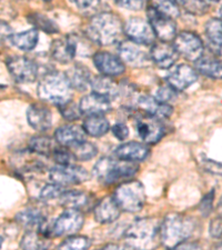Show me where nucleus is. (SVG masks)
<instances>
[{
  "label": "nucleus",
  "instance_id": "nucleus-23",
  "mask_svg": "<svg viewBox=\"0 0 222 250\" xmlns=\"http://www.w3.org/2000/svg\"><path fill=\"white\" fill-rule=\"evenodd\" d=\"M59 204L67 209L86 210L92 204V195L80 190L63 191L59 197Z\"/></svg>",
  "mask_w": 222,
  "mask_h": 250
},
{
  "label": "nucleus",
  "instance_id": "nucleus-27",
  "mask_svg": "<svg viewBox=\"0 0 222 250\" xmlns=\"http://www.w3.org/2000/svg\"><path fill=\"white\" fill-rule=\"evenodd\" d=\"M46 219L44 213L38 208H26L16 215V221L28 230H38Z\"/></svg>",
  "mask_w": 222,
  "mask_h": 250
},
{
  "label": "nucleus",
  "instance_id": "nucleus-31",
  "mask_svg": "<svg viewBox=\"0 0 222 250\" xmlns=\"http://www.w3.org/2000/svg\"><path fill=\"white\" fill-rule=\"evenodd\" d=\"M196 68L200 74L212 79H222V62L213 57H201L196 62Z\"/></svg>",
  "mask_w": 222,
  "mask_h": 250
},
{
  "label": "nucleus",
  "instance_id": "nucleus-54",
  "mask_svg": "<svg viewBox=\"0 0 222 250\" xmlns=\"http://www.w3.org/2000/svg\"><path fill=\"white\" fill-rule=\"evenodd\" d=\"M220 17H221V19H222V7L220 8Z\"/></svg>",
  "mask_w": 222,
  "mask_h": 250
},
{
  "label": "nucleus",
  "instance_id": "nucleus-46",
  "mask_svg": "<svg viewBox=\"0 0 222 250\" xmlns=\"http://www.w3.org/2000/svg\"><path fill=\"white\" fill-rule=\"evenodd\" d=\"M117 5L128 10H140L146 5L147 0H115Z\"/></svg>",
  "mask_w": 222,
  "mask_h": 250
},
{
  "label": "nucleus",
  "instance_id": "nucleus-47",
  "mask_svg": "<svg viewBox=\"0 0 222 250\" xmlns=\"http://www.w3.org/2000/svg\"><path fill=\"white\" fill-rule=\"evenodd\" d=\"M111 131L118 140H124L126 138H128L129 136V128L122 123L115 124L111 128Z\"/></svg>",
  "mask_w": 222,
  "mask_h": 250
},
{
  "label": "nucleus",
  "instance_id": "nucleus-22",
  "mask_svg": "<svg viewBox=\"0 0 222 250\" xmlns=\"http://www.w3.org/2000/svg\"><path fill=\"white\" fill-rule=\"evenodd\" d=\"M86 134L87 132L83 128L76 125H66L56 130L55 139L60 146L72 148L86 141Z\"/></svg>",
  "mask_w": 222,
  "mask_h": 250
},
{
  "label": "nucleus",
  "instance_id": "nucleus-51",
  "mask_svg": "<svg viewBox=\"0 0 222 250\" xmlns=\"http://www.w3.org/2000/svg\"><path fill=\"white\" fill-rule=\"evenodd\" d=\"M109 248L119 249V246H117V245H107V246H104V247H103V249H109Z\"/></svg>",
  "mask_w": 222,
  "mask_h": 250
},
{
  "label": "nucleus",
  "instance_id": "nucleus-38",
  "mask_svg": "<svg viewBox=\"0 0 222 250\" xmlns=\"http://www.w3.org/2000/svg\"><path fill=\"white\" fill-rule=\"evenodd\" d=\"M58 109L60 114L63 117L64 119L69 120V122H75V120H78L80 116L82 115V111L80 109V106L76 104L74 102H67L61 104H58Z\"/></svg>",
  "mask_w": 222,
  "mask_h": 250
},
{
  "label": "nucleus",
  "instance_id": "nucleus-21",
  "mask_svg": "<svg viewBox=\"0 0 222 250\" xmlns=\"http://www.w3.org/2000/svg\"><path fill=\"white\" fill-rule=\"evenodd\" d=\"M121 208L116 203L114 196H107L96 205L94 216L97 223L110 224L120 217Z\"/></svg>",
  "mask_w": 222,
  "mask_h": 250
},
{
  "label": "nucleus",
  "instance_id": "nucleus-35",
  "mask_svg": "<svg viewBox=\"0 0 222 250\" xmlns=\"http://www.w3.org/2000/svg\"><path fill=\"white\" fill-rule=\"evenodd\" d=\"M27 19L36 29L42 30L44 32H47V34H57V32H59L57 23L52 21L50 18H48L47 16H44L42 14H31L28 16Z\"/></svg>",
  "mask_w": 222,
  "mask_h": 250
},
{
  "label": "nucleus",
  "instance_id": "nucleus-10",
  "mask_svg": "<svg viewBox=\"0 0 222 250\" xmlns=\"http://www.w3.org/2000/svg\"><path fill=\"white\" fill-rule=\"evenodd\" d=\"M173 46L179 55L189 62H197L203 55V42L199 36L191 31H182L176 36Z\"/></svg>",
  "mask_w": 222,
  "mask_h": 250
},
{
  "label": "nucleus",
  "instance_id": "nucleus-19",
  "mask_svg": "<svg viewBox=\"0 0 222 250\" xmlns=\"http://www.w3.org/2000/svg\"><path fill=\"white\" fill-rule=\"evenodd\" d=\"M27 120L35 130L46 131L52 124L51 111L44 104H32L27 109Z\"/></svg>",
  "mask_w": 222,
  "mask_h": 250
},
{
  "label": "nucleus",
  "instance_id": "nucleus-11",
  "mask_svg": "<svg viewBox=\"0 0 222 250\" xmlns=\"http://www.w3.org/2000/svg\"><path fill=\"white\" fill-rule=\"evenodd\" d=\"M89 173L86 169L76 165H58L50 169L49 179L51 183L68 186V185L82 184L89 179Z\"/></svg>",
  "mask_w": 222,
  "mask_h": 250
},
{
  "label": "nucleus",
  "instance_id": "nucleus-5",
  "mask_svg": "<svg viewBox=\"0 0 222 250\" xmlns=\"http://www.w3.org/2000/svg\"><path fill=\"white\" fill-rule=\"evenodd\" d=\"M158 219L141 218L129 226L124 233V241L128 247L133 249H147L151 247L153 240L160 233Z\"/></svg>",
  "mask_w": 222,
  "mask_h": 250
},
{
  "label": "nucleus",
  "instance_id": "nucleus-52",
  "mask_svg": "<svg viewBox=\"0 0 222 250\" xmlns=\"http://www.w3.org/2000/svg\"><path fill=\"white\" fill-rule=\"evenodd\" d=\"M171 1H173L175 3H177V5H181V6H183V3L185 2V0H171Z\"/></svg>",
  "mask_w": 222,
  "mask_h": 250
},
{
  "label": "nucleus",
  "instance_id": "nucleus-3",
  "mask_svg": "<svg viewBox=\"0 0 222 250\" xmlns=\"http://www.w3.org/2000/svg\"><path fill=\"white\" fill-rule=\"evenodd\" d=\"M38 97L43 102L58 104L70 102L72 86L66 74L49 71L43 75L38 83Z\"/></svg>",
  "mask_w": 222,
  "mask_h": 250
},
{
  "label": "nucleus",
  "instance_id": "nucleus-45",
  "mask_svg": "<svg viewBox=\"0 0 222 250\" xmlns=\"http://www.w3.org/2000/svg\"><path fill=\"white\" fill-rule=\"evenodd\" d=\"M201 166H202L205 171L213 173V175L222 176V163H218V161L212 159L203 158L201 159Z\"/></svg>",
  "mask_w": 222,
  "mask_h": 250
},
{
  "label": "nucleus",
  "instance_id": "nucleus-36",
  "mask_svg": "<svg viewBox=\"0 0 222 250\" xmlns=\"http://www.w3.org/2000/svg\"><path fill=\"white\" fill-rule=\"evenodd\" d=\"M72 152H74L77 160L88 161L92 158H95L98 154V149L94 144L89 143V141H83V143L77 145L72 147Z\"/></svg>",
  "mask_w": 222,
  "mask_h": 250
},
{
  "label": "nucleus",
  "instance_id": "nucleus-29",
  "mask_svg": "<svg viewBox=\"0 0 222 250\" xmlns=\"http://www.w3.org/2000/svg\"><path fill=\"white\" fill-rule=\"evenodd\" d=\"M82 128L87 135L92 137H101L110 129L108 119L102 115H89L83 122Z\"/></svg>",
  "mask_w": 222,
  "mask_h": 250
},
{
  "label": "nucleus",
  "instance_id": "nucleus-32",
  "mask_svg": "<svg viewBox=\"0 0 222 250\" xmlns=\"http://www.w3.org/2000/svg\"><path fill=\"white\" fill-rule=\"evenodd\" d=\"M57 144V140H54L48 136H36L29 141V149L37 155L51 157L58 148Z\"/></svg>",
  "mask_w": 222,
  "mask_h": 250
},
{
  "label": "nucleus",
  "instance_id": "nucleus-37",
  "mask_svg": "<svg viewBox=\"0 0 222 250\" xmlns=\"http://www.w3.org/2000/svg\"><path fill=\"white\" fill-rule=\"evenodd\" d=\"M91 245V240L86 236H68L61 244L59 245V249H68V250H83L88 249Z\"/></svg>",
  "mask_w": 222,
  "mask_h": 250
},
{
  "label": "nucleus",
  "instance_id": "nucleus-14",
  "mask_svg": "<svg viewBox=\"0 0 222 250\" xmlns=\"http://www.w3.org/2000/svg\"><path fill=\"white\" fill-rule=\"evenodd\" d=\"M77 48H78V43H77L76 37L71 35H66L52 42L50 55L56 62L60 63H68L72 62L76 57Z\"/></svg>",
  "mask_w": 222,
  "mask_h": 250
},
{
  "label": "nucleus",
  "instance_id": "nucleus-56",
  "mask_svg": "<svg viewBox=\"0 0 222 250\" xmlns=\"http://www.w3.org/2000/svg\"><path fill=\"white\" fill-rule=\"evenodd\" d=\"M211 1H219V0H211Z\"/></svg>",
  "mask_w": 222,
  "mask_h": 250
},
{
  "label": "nucleus",
  "instance_id": "nucleus-9",
  "mask_svg": "<svg viewBox=\"0 0 222 250\" xmlns=\"http://www.w3.org/2000/svg\"><path fill=\"white\" fill-rule=\"evenodd\" d=\"M147 17L157 38L164 42L175 40L177 36V25L173 18L160 13L158 9L152 6L147 9Z\"/></svg>",
  "mask_w": 222,
  "mask_h": 250
},
{
  "label": "nucleus",
  "instance_id": "nucleus-8",
  "mask_svg": "<svg viewBox=\"0 0 222 250\" xmlns=\"http://www.w3.org/2000/svg\"><path fill=\"white\" fill-rule=\"evenodd\" d=\"M84 218L80 210L67 209L54 223H51L52 237H63L76 235L82 228Z\"/></svg>",
  "mask_w": 222,
  "mask_h": 250
},
{
  "label": "nucleus",
  "instance_id": "nucleus-25",
  "mask_svg": "<svg viewBox=\"0 0 222 250\" xmlns=\"http://www.w3.org/2000/svg\"><path fill=\"white\" fill-rule=\"evenodd\" d=\"M115 154L118 159L128 161H142L149 155V148L147 145L137 143V141H129L116 149Z\"/></svg>",
  "mask_w": 222,
  "mask_h": 250
},
{
  "label": "nucleus",
  "instance_id": "nucleus-13",
  "mask_svg": "<svg viewBox=\"0 0 222 250\" xmlns=\"http://www.w3.org/2000/svg\"><path fill=\"white\" fill-rule=\"evenodd\" d=\"M136 130L140 138L147 144H157L164 135V129L159 118L146 112L144 115L137 116Z\"/></svg>",
  "mask_w": 222,
  "mask_h": 250
},
{
  "label": "nucleus",
  "instance_id": "nucleus-26",
  "mask_svg": "<svg viewBox=\"0 0 222 250\" xmlns=\"http://www.w3.org/2000/svg\"><path fill=\"white\" fill-rule=\"evenodd\" d=\"M92 92L104 97L109 100L116 99L120 94V87L108 76H96L91 79Z\"/></svg>",
  "mask_w": 222,
  "mask_h": 250
},
{
  "label": "nucleus",
  "instance_id": "nucleus-33",
  "mask_svg": "<svg viewBox=\"0 0 222 250\" xmlns=\"http://www.w3.org/2000/svg\"><path fill=\"white\" fill-rule=\"evenodd\" d=\"M50 238L38 230H28L23 235L20 247L22 249H46L50 246Z\"/></svg>",
  "mask_w": 222,
  "mask_h": 250
},
{
  "label": "nucleus",
  "instance_id": "nucleus-34",
  "mask_svg": "<svg viewBox=\"0 0 222 250\" xmlns=\"http://www.w3.org/2000/svg\"><path fill=\"white\" fill-rule=\"evenodd\" d=\"M204 31L216 52L220 50L222 48V19L212 18L208 20L204 26Z\"/></svg>",
  "mask_w": 222,
  "mask_h": 250
},
{
  "label": "nucleus",
  "instance_id": "nucleus-12",
  "mask_svg": "<svg viewBox=\"0 0 222 250\" xmlns=\"http://www.w3.org/2000/svg\"><path fill=\"white\" fill-rule=\"evenodd\" d=\"M124 34L138 45H151L157 37L149 20L138 17L128 20L124 25Z\"/></svg>",
  "mask_w": 222,
  "mask_h": 250
},
{
  "label": "nucleus",
  "instance_id": "nucleus-42",
  "mask_svg": "<svg viewBox=\"0 0 222 250\" xmlns=\"http://www.w3.org/2000/svg\"><path fill=\"white\" fill-rule=\"evenodd\" d=\"M182 7L190 14L197 16L204 15L209 10V5L204 0H185Z\"/></svg>",
  "mask_w": 222,
  "mask_h": 250
},
{
  "label": "nucleus",
  "instance_id": "nucleus-40",
  "mask_svg": "<svg viewBox=\"0 0 222 250\" xmlns=\"http://www.w3.org/2000/svg\"><path fill=\"white\" fill-rule=\"evenodd\" d=\"M63 186L55 183L47 184L41 188L39 192V199L41 200H52L56 198H59L63 192Z\"/></svg>",
  "mask_w": 222,
  "mask_h": 250
},
{
  "label": "nucleus",
  "instance_id": "nucleus-30",
  "mask_svg": "<svg viewBox=\"0 0 222 250\" xmlns=\"http://www.w3.org/2000/svg\"><path fill=\"white\" fill-rule=\"evenodd\" d=\"M11 45L23 51H30L37 46L39 35L37 29H29L19 34H13L9 38Z\"/></svg>",
  "mask_w": 222,
  "mask_h": 250
},
{
  "label": "nucleus",
  "instance_id": "nucleus-15",
  "mask_svg": "<svg viewBox=\"0 0 222 250\" xmlns=\"http://www.w3.org/2000/svg\"><path fill=\"white\" fill-rule=\"evenodd\" d=\"M94 63L100 74L108 77H117L122 75L126 67L120 57L107 51H98L94 56Z\"/></svg>",
  "mask_w": 222,
  "mask_h": 250
},
{
  "label": "nucleus",
  "instance_id": "nucleus-39",
  "mask_svg": "<svg viewBox=\"0 0 222 250\" xmlns=\"http://www.w3.org/2000/svg\"><path fill=\"white\" fill-rule=\"evenodd\" d=\"M152 7H155L160 13L167 15L173 19L179 17L180 15L177 3L171 1V0H152Z\"/></svg>",
  "mask_w": 222,
  "mask_h": 250
},
{
  "label": "nucleus",
  "instance_id": "nucleus-43",
  "mask_svg": "<svg viewBox=\"0 0 222 250\" xmlns=\"http://www.w3.org/2000/svg\"><path fill=\"white\" fill-rule=\"evenodd\" d=\"M156 98L161 103L168 104L169 102H172L173 99L177 97L176 89L169 84V86H161L158 88V90L156 91Z\"/></svg>",
  "mask_w": 222,
  "mask_h": 250
},
{
  "label": "nucleus",
  "instance_id": "nucleus-16",
  "mask_svg": "<svg viewBox=\"0 0 222 250\" xmlns=\"http://www.w3.org/2000/svg\"><path fill=\"white\" fill-rule=\"evenodd\" d=\"M198 80L197 71L188 64L173 66L167 76V82L173 89L182 91L192 86Z\"/></svg>",
  "mask_w": 222,
  "mask_h": 250
},
{
  "label": "nucleus",
  "instance_id": "nucleus-44",
  "mask_svg": "<svg viewBox=\"0 0 222 250\" xmlns=\"http://www.w3.org/2000/svg\"><path fill=\"white\" fill-rule=\"evenodd\" d=\"M213 200H215V190H211L205 195L199 204V210L203 217H208L212 211Z\"/></svg>",
  "mask_w": 222,
  "mask_h": 250
},
{
  "label": "nucleus",
  "instance_id": "nucleus-50",
  "mask_svg": "<svg viewBox=\"0 0 222 250\" xmlns=\"http://www.w3.org/2000/svg\"><path fill=\"white\" fill-rule=\"evenodd\" d=\"M199 248V245L196 243H189V241H183L182 244H180L176 249H198Z\"/></svg>",
  "mask_w": 222,
  "mask_h": 250
},
{
  "label": "nucleus",
  "instance_id": "nucleus-4",
  "mask_svg": "<svg viewBox=\"0 0 222 250\" xmlns=\"http://www.w3.org/2000/svg\"><path fill=\"white\" fill-rule=\"evenodd\" d=\"M138 165L135 161L116 160L110 157L99 159L94 167V175L99 183L103 185H112L120 180L130 178L138 171Z\"/></svg>",
  "mask_w": 222,
  "mask_h": 250
},
{
  "label": "nucleus",
  "instance_id": "nucleus-2",
  "mask_svg": "<svg viewBox=\"0 0 222 250\" xmlns=\"http://www.w3.org/2000/svg\"><path fill=\"white\" fill-rule=\"evenodd\" d=\"M196 223L191 217L181 213H169L160 227V239L164 247L177 248L195 231Z\"/></svg>",
  "mask_w": 222,
  "mask_h": 250
},
{
  "label": "nucleus",
  "instance_id": "nucleus-18",
  "mask_svg": "<svg viewBox=\"0 0 222 250\" xmlns=\"http://www.w3.org/2000/svg\"><path fill=\"white\" fill-rule=\"evenodd\" d=\"M150 58L153 63L159 68L168 69V68H171L179 58V52L176 50L173 45L162 42L153 45L150 51Z\"/></svg>",
  "mask_w": 222,
  "mask_h": 250
},
{
  "label": "nucleus",
  "instance_id": "nucleus-17",
  "mask_svg": "<svg viewBox=\"0 0 222 250\" xmlns=\"http://www.w3.org/2000/svg\"><path fill=\"white\" fill-rule=\"evenodd\" d=\"M119 57L123 62L128 63L129 66L136 68H142L148 66L150 62V55L143 51L138 46V43L133 42H123L118 47Z\"/></svg>",
  "mask_w": 222,
  "mask_h": 250
},
{
  "label": "nucleus",
  "instance_id": "nucleus-49",
  "mask_svg": "<svg viewBox=\"0 0 222 250\" xmlns=\"http://www.w3.org/2000/svg\"><path fill=\"white\" fill-rule=\"evenodd\" d=\"M71 3L78 8L80 10H88L92 6H95L97 0H69Z\"/></svg>",
  "mask_w": 222,
  "mask_h": 250
},
{
  "label": "nucleus",
  "instance_id": "nucleus-6",
  "mask_svg": "<svg viewBox=\"0 0 222 250\" xmlns=\"http://www.w3.org/2000/svg\"><path fill=\"white\" fill-rule=\"evenodd\" d=\"M114 198L121 210L139 212L146 204V192L140 181L131 180L121 184L114 192Z\"/></svg>",
  "mask_w": 222,
  "mask_h": 250
},
{
  "label": "nucleus",
  "instance_id": "nucleus-24",
  "mask_svg": "<svg viewBox=\"0 0 222 250\" xmlns=\"http://www.w3.org/2000/svg\"><path fill=\"white\" fill-rule=\"evenodd\" d=\"M80 109L84 115H103L110 110V100L98 94H89L83 96L80 100Z\"/></svg>",
  "mask_w": 222,
  "mask_h": 250
},
{
  "label": "nucleus",
  "instance_id": "nucleus-57",
  "mask_svg": "<svg viewBox=\"0 0 222 250\" xmlns=\"http://www.w3.org/2000/svg\"><path fill=\"white\" fill-rule=\"evenodd\" d=\"M219 248H221V249H222V244L219 246Z\"/></svg>",
  "mask_w": 222,
  "mask_h": 250
},
{
  "label": "nucleus",
  "instance_id": "nucleus-1",
  "mask_svg": "<svg viewBox=\"0 0 222 250\" xmlns=\"http://www.w3.org/2000/svg\"><path fill=\"white\" fill-rule=\"evenodd\" d=\"M124 31L120 18L112 13H100L89 20L86 26L87 37L99 46L114 45Z\"/></svg>",
  "mask_w": 222,
  "mask_h": 250
},
{
  "label": "nucleus",
  "instance_id": "nucleus-41",
  "mask_svg": "<svg viewBox=\"0 0 222 250\" xmlns=\"http://www.w3.org/2000/svg\"><path fill=\"white\" fill-rule=\"evenodd\" d=\"M52 159H54L58 165H71L74 164L77 160V158L74 155V152L69 151L67 147L62 148H57L55 150L54 154H52Z\"/></svg>",
  "mask_w": 222,
  "mask_h": 250
},
{
  "label": "nucleus",
  "instance_id": "nucleus-28",
  "mask_svg": "<svg viewBox=\"0 0 222 250\" xmlns=\"http://www.w3.org/2000/svg\"><path fill=\"white\" fill-rule=\"evenodd\" d=\"M66 76L69 79L72 88H75V89L79 91L86 90L89 84L91 83L92 79L89 70L80 63H76L74 67H71L66 72Z\"/></svg>",
  "mask_w": 222,
  "mask_h": 250
},
{
  "label": "nucleus",
  "instance_id": "nucleus-53",
  "mask_svg": "<svg viewBox=\"0 0 222 250\" xmlns=\"http://www.w3.org/2000/svg\"><path fill=\"white\" fill-rule=\"evenodd\" d=\"M218 210H219L220 216L222 217V197H221V199L219 201V207H218Z\"/></svg>",
  "mask_w": 222,
  "mask_h": 250
},
{
  "label": "nucleus",
  "instance_id": "nucleus-7",
  "mask_svg": "<svg viewBox=\"0 0 222 250\" xmlns=\"http://www.w3.org/2000/svg\"><path fill=\"white\" fill-rule=\"evenodd\" d=\"M7 69L16 82L20 83H34L38 77V66L34 60L25 56H14L6 60Z\"/></svg>",
  "mask_w": 222,
  "mask_h": 250
},
{
  "label": "nucleus",
  "instance_id": "nucleus-48",
  "mask_svg": "<svg viewBox=\"0 0 222 250\" xmlns=\"http://www.w3.org/2000/svg\"><path fill=\"white\" fill-rule=\"evenodd\" d=\"M209 233L213 238H220L222 236V217H217L212 219L209 226Z\"/></svg>",
  "mask_w": 222,
  "mask_h": 250
},
{
  "label": "nucleus",
  "instance_id": "nucleus-55",
  "mask_svg": "<svg viewBox=\"0 0 222 250\" xmlns=\"http://www.w3.org/2000/svg\"><path fill=\"white\" fill-rule=\"evenodd\" d=\"M42 1H44V2H50V1H52V0H42Z\"/></svg>",
  "mask_w": 222,
  "mask_h": 250
},
{
  "label": "nucleus",
  "instance_id": "nucleus-20",
  "mask_svg": "<svg viewBox=\"0 0 222 250\" xmlns=\"http://www.w3.org/2000/svg\"><path fill=\"white\" fill-rule=\"evenodd\" d=\"M137 107L148 115L155 116L157 118H169L173 112L171 106L168 104L159 102L156 97L140 95L136 98Z\"/></svg>",
  "mask_w": 222,
  "mask_h": 250
}]
</instances>
